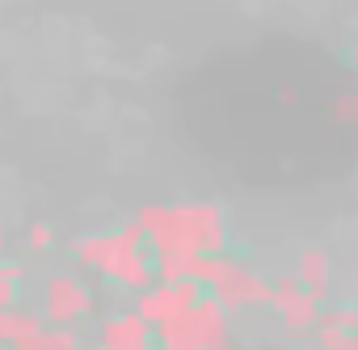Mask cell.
I'll use <instances>...</instances> for the list:
<instances>
[{"instance_id": "cell-1", "label": "cell", "mask_w": 358, "mask_h": 350, "mask_svg": "<svg viewBox=\"0 0 358 350\" xmlns=\"http://www.w3.org/2000/svg\"><path fill=\"white\" fill-rule=\"evenodd\" d=\"M43 316H47V325H85V321H101L106 308L80 274L55 270L43 283Z\"/></svg>"}, {"instance_id": "cell-2", "label": "cell", "mask_w": 358, "mask_h": 350, "mask_svg": "<svg viewBox=\"0 0 358 350\" xmlns=\"http://www.w3.org/2000/svg\"><path fill=\"white\" fill-rule=\"evenodd\" d=\"M270 287H274L270 279L253 274L245 262H236V258H232V262H228V270H224V274H220V279H215L207 291H211V295H215V300H220L228 312H236V308L270 304Z\"/></svg>"}, {"instance_id": "cell-3", "label": "cell", "mask_w": 358, "mask_h": 350, "mask_svg": "<svg viewBox=\"0 0 358 350\" xmlns=\"http://www.w3.org/2000/svg\"><path fill=\"white\" fill-rule=\"evenodd\" d=\"M97 342L106 350H135V346L156 342V325L143 321L135 308H118V312H106L97 321Z\"/></svg>"}, {"instance_id": "cell-4", "label": "cell", "mask_w": 358, "mask_h": 350, "mask_svg": "<svg viewBox=\"0 0 358 350\" xmlns=\"http://www.w3.org/2000/svg\"><path fill=\"white\" fill-rule=\"evenodd\" d=\"M182 228L190 232L199 253H224L228 249V220L211 203H190L182 207Z\"/></svg>"}, {"instance_id": "cell-5", "label": "cell", "mask_w": 358, "mask_h": 350, "mask_svg": "<svg viewBox=\"0 0 358 350\" xmlns=\"http://www.w3.org/2000/svg\"><path fill=\"white\" fill-rule=\"evenodd\" d=\"M118 253H139V249H127V245H122L118 228H114V232H93V237H80V241L72 245L76 266H80V270H93V274H101V270H106Z\"/></svg>"}, {"instance_id": "cell-6", "label": "cell", "mask_w": 358, "mask_h": 350, "mask_svg": "<svg viewBox=\"0 0 358 350\" xmlns=\"http://www.w3.org/2000/svg\"><path fill=\"white\" fill-rule=\"evenodd\" d=\"M278 321H282L287 337H308V333L320 329V300L308 295V291H299L287 308H278Z\"/></svg>"}, {"instance_id": "cell-7", "label": "cell", "mask_w": 358, "mask_h": 350, "mask_svg": "<svg viewBox=\"0 0 358 350\" xmlns=\"http://www.w3.org/2000/svg\"><path fill=\"white\" fill-rule=\"evenodd\" d=\"M156 342L164 350H203V333H199V321H194V308L182 312V316H169L156 325Z\"/></svg>"}, {"instance_id": "cell-8", "label": "cell", "mask_w": 358, "mask_h": 350, "mask_svg": "<svg viewBox=\"0 0 358 350\" xmlns=\"http://www.w3.org/2000/svg\"><path fill=\"white\" fill-rule=\"evenodd\" d=\"M299 283H303V291L316 295L320 304L333 295V291H329V258H324V249H303V253H299Z\"/></svg>"}, {"instance_id": "cell-9", "label": "cell", "mask_w": 358, "mask_h": 350, "mask_svg": "<svg viewBox=\"0 0 358 350\" xmlns=\"http://www.w3.org/2000/svg\"><path fill=\"white\" fill-rule=\"evenodd\" d=\"M43 325H47L43 308H38V312H30V308L13 304V308H5V312H0V342H5V346H13L22 333H34V329H43Z\"/></svg>"}, {"instance_id": "cell-10", "label": "cell", "mask_w": 358, "mask_h": 350, "mask_svg": "<svg viewBox=\"0 0 358 350\" xmlns=\"http://www.w3.org/2000/svg\"><path fill=\"white\" fill-rule=\"evenodd\" d=\"M80 329L76 325H47L38 337V350H80Z\"/></svg>"}, {"instance_id": "cell-11", "label": "cell", "mask_w": 358, "mask_h": 350, "mask_svg": "<svg viewBox=\"0 0 358 350\" xmlns=\"http://www.w3.org/2000/svg\"><path fill=\"white\" fill-rule=\"evenodd\" d=\"M26 245H30V253H47V249L55 245V228H51V224H30Z\"/></svg>"}, {"instance_id": "cell-12", "label": "cell", "mask_w": 358, "mask_h": 350, "mask_svg": "<svg viewBox=\"0 0 358 350\" xmlns=\"http://www.w3.org/2000/svg\"><path fill=\"white\" fill-rule=\"evenodd\" d=\"M17 291H22V283H17V279H9L5 270H0V312L17 304Z\"/></svg>"}, {"instance_id": "cell-13", "label": "cell", "mask_w": 358, "mask_h": 350, "mask_svg": "<svg viewBox=\"0 0 358 350\" xmlns=\"http://www.w3.org/2000/svg\"><path fill=\"white\" fill-rule=\"evenodd\" d=\"M135 350H164L160 342H148V346H135Z\"/></svg>"}, {"instance_id": "cell-14", "label": "cell", "mask_w": 358, "mask_h": 350, "mask_svg": "<svg viewBox=\"0 0 358 350\" xmlns=\"http://www.w3.org/2000/svg\"><path fill=\"white\" fill-rule=\"evenodd\" d=\"M80 350H106V346H101V342H97V346H80Z\"/></svg>"}, {"instance_id": "cell-15", "label": "cell", "mask_w": 358, "mask_h": 350, "mask_svg": "<svg viewBox=\"0 0 358 350\" xmlns=\"http://www.w3.org/2000/svg\"><path fill=\"white\" fill-rule=\"evenodd\" d=\"M0 266H5V241H0Z\"/></svg>"}, {"instance_id": "cell-16", "label": "cell", "mask_w": 358, "mask_h": 350, "mask_svg": "<svg viewBox=\"0 0 358 350\" xmlns=\"http://www.w3.org/2000/svg\"><path fill=\"white\" fill-rule=\"evenodd\" d=\"M215 350H232V342H224V346H215Z\"/></svg>"}, {"instance_id": "cell-17", "label": "cell", "mask_w": 358, "mask_h": 350, "mask_svg": "<svg viewBox=\"0 0 358 350\" xmlns=\"http://www.w3.org/2000/svg\"><path fill=\"white\" fill-rule=\"evenodd\" d=\"M0 241H5V220H0Z\"/></svg>"}, {"instance_id": "cell-18", "label": "cell", "mask_w": 358, "mask_h": 350, "mask_svg": "<svg viewBox=\"0 0 358 350\" xmlns=\"http://www.w3.org/2000/svg\"><path fill=\"white\" fill-rule=\"evenodd\" d=\"M0 350H13V346H5V342H0Z\"/></svg>"}]
</instances>
